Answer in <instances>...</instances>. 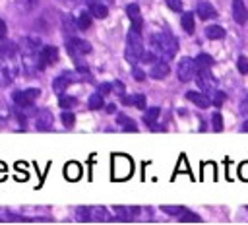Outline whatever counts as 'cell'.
<instances>
[{"label":"cell","instance_id":"obj_1","mask_svg":"<svg viewBox=\"0 0 248 225\" xmlns=\"http://www.w3.org/2000/svg\"><path fill=\"white\" fill-rule=\"evenodd\" d=\"M151 45H153V48H155L157 54H165L167 58H172L176 54V50H178L176 39L170 33H167V31L153 33L151 35Z\"/></svg>","mask_w":248,"mask_h":225},{"label":"cell","instance_id":"obj_2","mask_svg":"<svg viewBox=\"0 0 248 225\" xmlns=\"http://www.w3.org/2000/svg\"><path fill=\"white\" fill-rule=\"evenodd\" d=\"M143 41L140 37V31H130L128 41H126V58L130 62H138L143 56Z\"/></svg>","mask_w":248,"mask_h":225},{"label":"cell","instance_id":"obj_3","mask_svg":"<svg viewBox=\"0 0 248 225\" xmlns=\"http://www.w3.org/2000/svg\"><path fill=\"white\" fill-rule=\"evenodd\" d=\"M196 72H198V66L192 58H188V56L180 58V62L176 66V76H178L180 81H190L196 76Z\"/></svg>","mask_w":248,"mask_h":225},{"label":"cell","instance_id":"obj_4","mask_svg":"<svg viewBox=\"0 0 248 225\" xmlns=\"http://www.w3.org/2000/svg\"><path fill=\"white\" fill-rule=\"evenodd\" d=\"M39 95H41V89L33 87V89H25V91H16V93L12 95V99H14V103H16L17 107H31L33 101H35Z\"/></svg>","mask_w":248,"mask_h":225},{"label":"cell","instance_id":"obj_5","mask_svg":"<svg viewBox=\"0 0 248 225\" xmlns=\"http://www.w3.org/2000/svg\"><path fill=\"white\" fill-rule=\"evenodd\" d=\"M66 48L72 52V54H87L91 52V45L85 41V39H78V37H72L66 41Z\"/></svg>","mask_w":248,"mask_h":225},{"label":"cell","instance_id":"obj_6","mask_svg":"<svg viewBox=\"0 0 248 225\" xmlns=\"http://www.w3.org/2000/svg\"><path fill=\"white\" fill-rule=\"evenodd\" d=\"M196 76H198V83L202 85L203 91H213V89H215L217 83H215L213 76L209 74V68H198Z\"/></svg>","mask_w":248,"mask_h":225},{"label":"cell","instance_id":"obj_7","mask_svg":"<svg viewBox=\"0 0 248 225\" xmlns=\"http://www.w3.org/2000/svg\"><path fill=\"white\" fill-rule=\"evenodd\" d=\"M35 128L39 132H48L52 128V114L46 109H43V111L37 112V116H35Z\"/></svg>","mask_w":248,"mask_h":225},{"label":"cell","instance_id":"obj_8","mask_svg":"<svg viewBox=\"0 0 248 225\" xmlns=\"http://www.w3.org/2000/svg\"><path fill=\"white\" fill-rule=\"evenodd\" d=\"M232 17H234V21L236 23H246V19H248V10H246V6H244V2L242 0H232Z\"/></svg>","mask_w":248,"mask_h":225},{"label":"cell","instance_id":"obj_9","mask_svg":"<svg viewBox=\"0 0 248 225\" xmlns=\"http://www.w3.org/2000/svg\"><path fill=\"white\" fill-rule=\"evenodd\" d=\"M149 76L155 78V80H163V78H167V76H169V64L163 62V60L153 62L151 68H149Z\"/></svg>","mask_w":248,"mask_h":225},{"label":"cell","instance_id":"obj_10","mask_svg":"<svg viewBox=\"0 0 248 225\" xmlns=\"http://www.w3.org/2000/svg\"><path fill=\"white\" fill-rule=\"evenodd\" d=\"M126 14H128V17H130L132 23H134V31H141V23H143V19H141L140 8H138L136 4H128V6H126Z\"/></svg>","mask_w":248,"mask_h":225},{"label":"cell","instance_id":"obj_11","mask_svg":"<svg viewBox=\"0 0 248 225\" xmlns=\"http://www.w3.org/2000/svg\"><path fill=\"white\" fill-rule=\"evenodd\" d=\"M140 209L141 208H130V206H118V208H114L118 219H136L140 215Z\"/></svg>","mask_w":248,"mask_h":225},{"label":"cell","instance_id":"obj_12","mask_svg":"<svg viewBox=\"0 0 248 225\" xmlns=\"http://www.w3.org/2000/svg\"><path fill=\"white\" fill-rule=\"evenodd\" d=\"M87 4H89V10H91V14L95 17H107L108 8H107V4L103 0H87Z\"/></svg>","mask_w":248,"mask_h":225},{"label":"cell","instance_id":"obj_13","mask_svg":"<svg viewBox=\"0 0 248 225\" xmlns=\"http://www.w3.org/2000/svg\"><path fill=\"white\" fill-rule=\"evenodd\" d=\"M186 99H188V101H192L194 105H198L200 109H205V107H209V103H211L207 95L198 93V91H188V93H186Z\"/></svg>","mask_w":248,"mask_h":225},{"label":"cell","instance_id":"obj_14","mask_svg":"<svg viewBox=\"0 0 248 225\" xmlns=\"http://www.w3.org/2000/svg\"><path fill=\"white\" fill-rule=\"evenodd\" d=\"M196 12H198V16H200L202 19H211V17H215V16H217L215 8H213L209 2H198Z\"/></svg>","mask_w":248,"mask_h":225},{"label":"cell","instance_id":"obj_15","mask_svg":"<svg viewBox=\"0 0 248 225\" xmlns=\"http://www.w3.org/2000/svg\"><path fill=\"white\" fill-rule=\"evenodd\" d=\"M70 81H72V76H70V74H62V76H58V78L52 80V89H54L56 93H62V91L70 85Z\"/></svg>","mask_w":248,"mask_h":225},{"label":"cell","instance_id":"obj_16","mask_svg":"<svg viewBox=\"0 0 248 225\" xmlns=\"http://www.w3.org/2000/svg\"><path fill=\"white\" fill-rule=\"evenodd\" d=\"M56 58H58V50L54 47H43L41 48V60H43V64H52V62H56Z\"/></svg>","mask_w":248,"mask_h":225},{"label":"cell","instance_id":"obj_17","mask_svg":"<svg viewBox=\"0 0 248 225\" xmlns=\"http://www.w3.org/2000/svg\"><path fill=\"white\" fill-rule=\"evenodd\" d=\"M101 219H108L105 208H99V206L87 208V221H101Z\"/></svg>","mask_w":248,"mask_h":225},{"label":"cell","instance_id":"obj_18","mask_svg":"<svg viewBox=\"0 0 248 225\" xmlns=\"http://www.w3.org/2000/svg\"><path fill=\"white\" fill-rule=\"evenodd\" d=\"M116 122H118L126 132H138L136 122H134L130 116H126V114H116Z\"/></svg>","mask_w":248,"mask_h":225},{"label":"cell","instance_id":"obj_19","mask_svg":"<svg viewBox=\"0 0 248 225\" xmlns=\"http://www.w3.org/2000/svg\"><path fill=\"white\" fill-rule=\"evenodd\" d=\"M205 37L207 39H223L225 37V29L221 27V25H207L205 27Z\"/></svg>","mask_w":248,"mask_h":225},{"label":"cell","instance_id":"obj_20","mask_svg":"<svg viewBox=\"0 0 248 225\" xmlns=\"http://www.w3.org/2000/svg\"><path fill=\"white\" fill-rule=\"evenodd\" d=\"M0 54H2V56H8V58L16 56V54H17V47H16V43H12V41L2 43V45H0Z\"/></svg>","mask_w":248,"mask_h":225},{"label":"cell","instance_id":"obj_21","mask_svg":"<svg viewBox=\"0 0 248 225\" xmlns=\"http://www.w3.org/2000/svg\"><path fill=\"white\" fill-rule=\"evenodd\" d=\"M105 105V101H103V95L97 91V93H93L91 97H89V101H87V107L91 109V111H97V109H101Z\"/></svg>","mask_w":248,"mask_h":225},{"label":"cell","instance_id":"obj_22","mask_svg":"<svg viewBox=\"0 0 248 225\" xmlns=\"http://www.w3.org/2000/svg\"><path fill=\"white\" fill-rule=\"evenodd\" d=\"M182 27L186 33H194V14L192 12L182 14Z\"/></svg>","mask_w":248,"mask_h":225},{"label":"cell","instance_id":"obj_23","mask_svg":"<svg viewBox=\"0 0 248 225\" xmlns=\"http://www.w3.org/2000/svg\"><path fill=\"white\" fill-rule=\"evenodd\" d=\"M159 107H151V109H147V112H145V116H143V120H145V124H149V126H153L155 124V120L159 118Z\"/></svg>","mask_w":248,"mask_h":225},{"label":"cell","instance_id":"obj_24","mask_svg":"<svg viewBox=\"0 0 248 225\" xmlns=\"http://www.w3.org/2000/svg\"><path fill=\"white\" fill-rule=\"evenodd\" d=\"M64 173H66V177H68L70 180H78V178H79V167H78V163H70V165H66Z\"/></svg>","mask_w":248,"mask_h":225},{"label":"cell","instance_id":"obj_25","mask_svg":"<svg viewBox=\"0 0 248 225\" xmlns=\"http://www.w3.org/2000/svg\"><path fill=\"white\" fill-rule=\"evenodd\" d=\"M194 62H196L198 68H209V66L213 64V58H211L209 54H198Z\"/></svg>","mask_w":248,"mask_h":225},{"label":"cell","instance_id":"obj_26","mask_svg":"<svg viewBox=\"0 0 248 225\" xmlns=\"http://www.w3.org/2000/svg\"><path fill=\"white\" fill-rule=\"evenodd\" d=\"M60 118H62V124L66 126V128H72L74 126V122H76V116H74V112H62L60 114Z\"/></svg>","mask_w":248,"mask_h":225},{"label":"cell","instance_id":"obj_27","mask_svg":"<svg viewBox=\"0 0 248 225\" xmlns=\"http://www.w3.org/2000/svg\"><path fill=\"white\" fill-rule=\"evenodd\" d=\"M76 103H78V101H76L74 97H68V95H62L60 101H58V105H60L62 109H72Z\"/></svg>","mask_w":248,"mask_h":225},{"label":"cell","instance_id":"obj_28","mask_svg":"<svg viewBox=\"0 0 248 225\" xmlns=\"http://www.w3.org/2000/svg\"><path fill=\"white\" fill-rule=\"evenodd\" d=\"M211 124H213V130H215V132H221V130H223V116H221L219 112H215V114L211 116Z\"/></svg>","mask_w":248,"mask_h":225},{"label":"cell","instance_id":"obj_29","mask_svg":"<svg viewBox=\"0 0 248 225\" xmlns=\"http://www.w3.org/2000/svg\"><path fill=\"white\" fill-rule=\"evenodd\" d=\"M178 219H180V221H200V215H196V213L184 209L182 213H178Z\"/></svg>","mask_w":248,"mask_h":225},{"label":"cell","instance_id":"obj_30","mask_svg":"<svg viewBox=\"0 0 248 225\" xmlns=\"http://www.w3.org/2000/svg\"><path fill=\"white\" fill-rule=\"evenodd\" d=\"M91 25V17L87 16V14H81L79 17H78V27L79 29H87Z\"/></svg>","mask_w":248,"mask_h":225},{"label":"cell","instance_id":"obj_31","mask_svg":"<svg viewBox=\"0 0 248 225\" xmlns=\"http://www.w3.org/2000/svg\"><path fill=\"white\" fill-rule=\"evenodd\" d=\"M167 6L172 10V12H180L182 10V0H165Z\"/></svg>","mask_w":248,"mask_h":225},{"label":"cell","instance_id":"obj_32","mask_svg":"<svg viewBox=\"0 0 248 225\" xmlns=\"http://www.w3.org/2000/svg\"><path fill=\"white\" fill-rule=\"evenodd\" d=\"M225 99H227V97H225V93H223V91H215V97H213V105H215V107H221V105L225 103Z\"/></svg>","mask_w":248,"mask_h":225},{"label":"cell","instance_id":"obj_33","mask_svg":"<svg viewBox=\"0 0 248 225\" xmlns=\"http://www.w3.org/2000/svg\"><path fill=\"white\" fill-rule=\"evenodd\" d=\"M132 101L138 109H145V97L143 95H132Z\"/></svg>","mask_w":248,"mask_h":225},{"label":"cell","instance_id":"obj_34","mask_svg":"<svg viewBox=\"0 0 248 225\" xmlns=\"http://www.w3.org/2000/svg\"><path fill=\"white\" fill-rule=\"evenodd\" d=\"M236 66H238V70H240V74H248V60H246L244 56H240V58H238V62H236Z\"/></svg>","mask_w":248,"mask_h":225},{"label":"cell","instance_id":"obj_35","mask_svg":"<svg viewBox=\"0 0 248 225\" xmlns=\"http://www.w3.org/2000/svg\"><path fill=\"white\" fill-rule=\"evenodd\" d=\"M163 209H165V211H167V213H176V215H178V213H182V211H184V208H180V206H178V208H176V206H165V208H163Z\"/></svg>","mask_w":248,"mask_h":225},{"label":"cell","instance_id":"obj_36","mask_svg":"<svg viewBox=\"0 0 248 225\" xmlns=\"http://www.w3.org/2000/svg\"><path fill=\"white\" fill-rule=\"evenodd\" d=\"M240 177H242L244 180H248V163H242V165H240Z\"/></svg>","mask_w":248,"mask_h":225},{"label":"cell","instance_id":"obj_37","mask_svg":"<svg viewBox=\"0 0 248 225\" xmlns=\"http://www.w3.org/2000/svg\"><path fill=\"white\" fill-rule=\"evenodd\" d=\"M110 89H112V83H103V85L99 87V93H101V95H105V93H108Z\"/></svg>","mask_w":248,"mask_h":225},{"label":"cell","instance_id":"obj_38","mask_svg":"<svg viewBox=\"0 0 248 225\" xmlns=\"http://www.w3.org/2000/svg\"><path fill=\"white\" fill-rule=\"evenodd\" d=\"M112 89H114L116 93L122 95V93H124V85H122V81H114V83H112Z\"/></svg>","mask_w":248,"mask_h":225},{"label":"cell","instance_id":"obj_39","mask_svg":"<svg viewBox=\"0 0 248 225\" xmlns=\"http://www.w3.org/2000/svg\"><path fill=\"white\" fill-rule=\"evenodd\" d=\"M134 78H136V80H143L145 76H143V72H141L140 68H134Z\"/></svg>","mask_w":248,"mask_h":225},{"label":"cell","instance_id":"obj_40","mask_svg":"<svg viewBox=\"0 0 248 225\" xmlns=\"http://www.w3.org/2000/svg\"><path fill=\"white\" fill-rule=\"evenodd\" d=\"M4 37H6V23L0 19V41H2Z\"/></svg>","mask_w":248,"mask_h":225},{"label":"cell","instance_id":"obj_41","mask_svg":"<svg viewBox=\"0 0 248 225\" xmlns=\"http://www.w3.org/2000/svg\"><path fill=\"white\" fill-rule=\"evenodd\" d=\"M242 132H248V120H244V124H242Z\"/></svg>","mask_w":248,"mask_h":225}]
</instances>
